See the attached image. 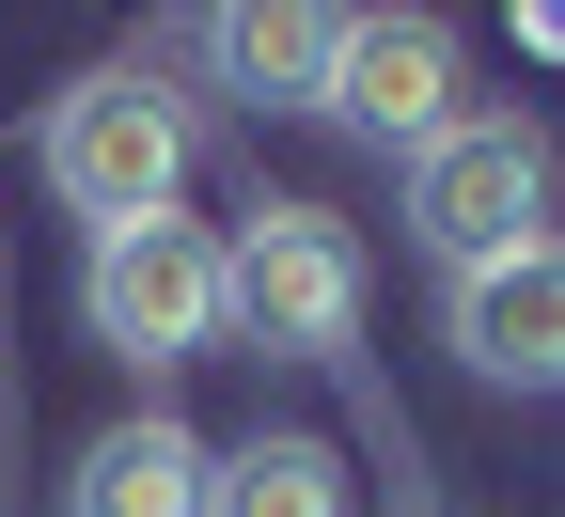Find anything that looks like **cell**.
<instances>
[{
  "mask_svg": "<svg viewBox=\"0 0 565 517\" xmlns=\"http://www.w3.org/2000/svg\"><path fill=\"white\" fill-rule=\"evenodd\" d=\"M79 314H95L110 360H204L236 330V267H221V236L189 204H158V219H126V236L79 251Z\"/></svg>",
  "mask_w": 565,
  "mask_h": 517,
  "instance_id": "3",
  "label": "cell"
},
{
  "mask_svg": "<svg viewBox=\"0 0 565 517\" xmlns=\"http://www.w3.org/2000/svg\"><path fill=\"white\" fill-rule=\"evenodd\" d=\"M204 517H345V455L330 439H252V455H221Z\"/></svg>",
  "mask_w": 565,
  "mask_h": 517,
  "instance_id": "9",
  "label": "cell"
},
{
  "mask_svg": "<svg viewBox=\"0 0 565 517\" xmlns=\"http://www.w3.org/2000/svg\"><path fill=\"white\" fill-rule=\"evenodd\" d=\"M315 110L393 141V158H424L456 126V17H330V95Z\"/></svg>",
  "mask_w": 565,
  "mask_h": 517,
  "instance_id": "5",
  "label": "cell"
},
{
  "mask_svg": "<svg viewBox=\"0 0 565 517\" xmlns=\"http://www.w3.org/2000/svg\"><path fill=\"white\" fill-rule=\"evenodd\" d=\"M47 189L95 219V236H126V219H158L189 189V110L158 95V63H95V79H63L47 95Z\"/></svg>",
  "mask_w": 565,
  "mask_h": 517,
  "instance_id": "2",
  "label": "cell"
},
{
  "mask_svg": "<svg viewBox=\"0 0 565 517\" xmlns=\"http://www.w3.org/2000/svg\"><path fill=\"white\" fill-rule=\"evenodd\" d=\"M204 486H221V455H204L173 408H141V423H110L95 455H79L63 517H204Z\"/></svg>",
  "mask_w": 565,
  "mask_h": 517,
  "instance_id": "7",
  "label": "cell"
},
{
  "mask_svg": "<svg viewBox=\"0 0 565 517\" xmlns=\"http://www.w3.org/2000/svg\"><path fill=\"white\" fill-rule=\"evenodd\" d=\"M550 189H565V158H550L534 110H456L408 158V236L440 251V267H503V251L550 236Z\"/></svg>",
  "mask_w": 565,
  "mask_h": 517,
  "instance_id": "1",
  "label": "cell"
},
{
  "mask_svg": "<svg viewBox=\"0 0 565 517\" xmlns=\"http://www.w3.org/2000/svg\"><path fill=\"white\" fill-rule=\"evenodd\" d=\"M440 330L487 392H565V236L503 251V267H456L440 282Z\"/></svg>",
  "mask_w": 565,
  "mask_h": 517,
  "instance_id": "6",
  "label": "cell"
},
{
  "mask_svg": "<svg viewBox=\"0 0 565 517\" xmlns=\"http://www.w3.org/2000/svg\"><path fill=\"white\" fill-rule=\"evenodd\" d=\"M221 267H236V330L267 360H345V330H362V236L330 204H252L221 236Z\"/></svg>",
  "mask_w": 565,
  "mask_h": 517,
  "instance_id": "4",
  "label": "cell"
},
{
  "mask_svg": "<svg viewBox=\"0 0 565 517\" xmlns=\"http://www.w3.org/2000/svg\"><path fill=\"white\" fill-rule=\"evenodd\" d=\"M204 47H221V79L252 110H315L330 95V17H282V0H267V17H221Z\"/></svg>",
  "mask_w": 565,
  "mask_h": 517,
  "instance_id": "8",
  "label": "cell"
}]
</instances>
